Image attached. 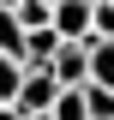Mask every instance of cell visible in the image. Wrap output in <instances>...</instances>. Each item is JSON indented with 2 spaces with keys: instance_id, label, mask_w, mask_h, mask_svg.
<instances>
[{
  "instance_id": "obj_9",
  "label": "cell",
  "mask_w": 114,
  "mask_h": 120,
  "mask_svg": "<svg viewBox=\"0 0 114 120\" xmlns=\"http://www.w3.org/2000/svg\"><path fill=\"white\" fill-rule=\"evenodd\" d=\"M84 102H90V120H114V90L108 84H84Z\"/></svg>"
},
{
  "instance_id": "obj_2",
  "label": "cell",
  "mask_w": 114,
  "mask_h": 120,
  "mask_svg": "<svg viewBox=\"0 0 114 120\" xmlns=\"http://www.w3.org/2000/svg\"><path fill=\"white\" fill-rule=\"evenodd\" d=\"M60 78H54V66H30V78H24V90H18V108H24L30 120L36 114H54V102H60Z\"/></svg>"
},
{
  "instance_id": "obj_14",
  "label": "cell",
  "mask_w": 114,
  "mask_h": 120,
  "mask_svg": "<svg viewBox=\"0 0 114 120\" xmlns=\"http://www.w3.org/2000/svg\"><path fill=\"white\" fill-rule=\"evenodd\" d=\"M36 120H54V114H36Z\"/></svg>"
},
{
  "instance_id": "obj_6",
  "label": "cell",
  "mask_w": 114,
  "mask_h": 120,
  "mask_svg": "<svg viewBox=\"0 0 114 120\" xmlns=\"http://www.w3.org/2000/svg\"><path fill=\"white\" fill-rule=\"evenodd\" d=\"M24 78H30V66H24V60H18V54H0V102H18Z\"/></svg>"
},
{
  "instance_id": "obj_1",
  "label": "cell",
  "mask_w": 114,
  "mask_h": 120,
  "mask_svg": "<svg viewBox=\"0 0 114 120\" xmlns=\"http://www.w3.org/2000/svg\"><path fill=\"white\" fill-rule=\"evenodd\" d=\"M54 30L66 42H102L96 36V0H54Z\"/></svg>"
},
{
  "instance_id": "obj_4",
  "label": "cell",
  "mask_w": 114,
  "mask_h": 120,
  "mask_svg": "<svg viewBox=\"0 0 114 120\" xmlns=\"http://www.w3.org/2000/svg\"><path fill=\"white\" fill-rule=\"evenodd\" d=\"M66 48V36H60L54 24H42V30H30V42H24V66H54V54Z\"/></svg>"
},
{
  "instance_id": "obj_8",
  "label": "cell",
  "mask_w": 114,
  "mask_h": 120,
  "mask_svg": "<svg viewBox=\"0 0 114 120\" xmlns=\"http://www.w3.org/2000/svg\"><path fill=\"white\" fill-rule=\"evenodd\" d=\"M54 120H90V102H84V84H66L54 102Z\"/></svg>"
},
{
  "instance_id": "obj_3",
  "label": "cell",
  "mask_w": 114,
  "mask_h": 120,
  "mask_svg": "<svg viewBox=\"0 0 114 120\" xmlns=\"http://www.w3.org/2000/svg\"><path fill=\"white\" fill-rule=\"evenodd\" d=\"M90 48L96 42H66L54 54V78L60 84H90Z\"/></svg>"
},
{
  "instance_id": "obj_12",
  "label": "cell",
  "mask_w": 114,
  "mask_h": 120,
  "mask_svg": "<svg viewBox=\"0 0 114 120\" xmlns=\"http://www.w3.org/2000/svg\"><path fill=\"white\" fill-rule=\"evenodd\" d=\"M0 120H30V114H24L18 102H0Z\"/></svg>"
},
{
  "instance_id": "obj_5",
  "label": "cell",
  "mask_w": 114,
  "mask_h": 120,
  "mask_svg": "<svg viewBox=\"0 0 114 120\" xmlns=\"http://www.w3.org/2000/svg\"><path fill=\"white\" fill-rule=\"evenodd\" d=\"M24 42H30V30H24V18H18V6H0V54L24 60Z\"/></svg>"
},
{
  "instance_id": "obj_13",
  "label": "cell",
  "mask_w": 114,
  "mask_h": 120,
  "mask_svg": "<svg viewBox=\"0 0 114 120\" xmlns=\"http://www.w3.org/2000/svg\"><path fill=\"white\" fill-rule=\"evenodd\" d=\"M0 6H18V0H0Z\"/></svg>"
},
{
  "instance_id": "obj_7",
  "label": "cell",
  "mask_w": 114,
  "mask_h": 120,
  "mask_svg": "<svg viewBox=\"0 0 114 120\" xmlns=\"http://www.w3.org/2000/svg\"><path fill=\"white\" fill-rule=\"evenodd\" d=\"M90 84H108L114 90V36H102L90 48Z\"/></svg>"
},
{
  "instance_id": "obj_10",
  "label": "cell",
  "mask_w": 114,
  "mask_h": 120,
  "mask_svg": "<svg viewBox=\"0 0 114 120\" xmlns=\"http://www.w3.org/2000/svg\"><path fill=\"white\" fill-rule=\"evenodd\" d=\"M18 18H24V30H42V24H54V6L48 0H18Z\"/></svg>"
},
{
  "instance_id": "obj_15",
  "label": "cell",
  "mask_w": 114,
  "mask_h": 120,
  "mask_svg": "<svg viewBox=\"0 0 114 120\" xmlns=\"http://www.w3.org/2000/svg\"><path fill=\"white\" fill-rule=\"evenodd\" d=\"M48 6H54V0H48Z\"/></svg>"
},
{
  "instance_id": "obj_11",
  "label": "cell",
  "mask_w": 114,
  "mask_h": 120,
  "mask_svg": "<svg viewBox=\"0 0 114 120\" xmlns=\"http://www.w3.org/2000/svg\"><path fill=\"white\" fill-rule=\"evenodd\" d=\"M96 36H114V0H96Z\"/></svg>"
}]
</instances>
